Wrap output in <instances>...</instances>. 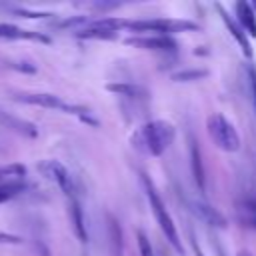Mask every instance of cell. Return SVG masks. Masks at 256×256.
<instances>
[{
  "label": "cell",
  "mask_w": 256,
  "mask_h": 256,
  "mask_svg": "<svg viewBox=\"0 0 256 256\" xmlns=\"http://www.w3.org/2000/svg\"><path fill=\"white\" fill-rule=\"evenodd\" d=\"M190 242H192V248H194V256H204V252L200 250V246H198V242H196L194 234H190Z\"/></svg>",
  "instance_id": "7402d4cb"
},
{
  "label": "cell",
  "mask_w": 256,
  "mask_h": 256,
  "mask_svg": "<svg viewBox=\"0 0 256 256\" xmlns=\"http://www.w3.org/2000/svg\"><path fill=\"white\" fill-rule=\"evenodd\" d=\"M192 210L204 220V222H208L210 226H216V228H226V218H224V214L222 212H218V208H214V206H210V204H206V202H192Z\"/></svg>",
  "instance_id": "9c48e42d"
},
{
  "label": "cell",
  "mask_w": 256,
  "mask_h": 256,
  "mask_svg": "<svg viewBox=\"0 0 256 256\" xmlns=\"http://www.w3.org/2000/svg\"><path fill=\"white\" fill-rule=\"evenodd\" d=\"M14 68H18V70H26V72H34V70H36L34 66L26 64V62H24V64H14Z\"/></svg>",
  "instance_id": "603a6c76"
},
{
  "label": "cell",
  "mask_w": 256,
  "mask_h": 256,
  "mask_svg": "<svg viewBox=\"0 0 256 256\" xmlns=\"http://www.w3.org/2000/svg\"><path fill=\"white\" fill-rule=\"evenodd\" d=\"M24 174H26V168L22 164H10L0 168V176H24Z\"/></svg>",
  "instance_id": "d6986e66"
},
{
  "label": "cell",
  "mask_w": 256,
  "mask_h": 256,
  "mask_svg": "<svg viewBox=\"0 0 256 256\" xmlns=\"http://www.w3.org/2000/svg\"><path fill=\"white\" fill-rule=\"evenodd\" d=\"M0 38H32V40H40V42H50L46 36H42L38 32L20 30L14 24H0Z\"/></svg>",
  "instance_id": "4fadbf2b"
},
{
  "label": "cell",
  "mask_w": 256,
  "mask_h": 256,
  "mask_svg": "<svg viewBox=\"0 0 256 256\" xmlns=\"http://www.w3.org/2000/svg\"><path fill=\"white\" fill-rule=\"evenodd\" d=\"M106 232H108V246L112 256H122L124 252V238H122V228L114 216H106Z\"/></svg>",
  "instance_id": "ba28073f"
},
{
  "label": "cell",
  "mask_w": 256,
  "mask_h": 256,
  "mask_svg": "<svg viewBox=\"0 0 256 256\" xmlns=\"http://www.w3.org/2000/svg\"><path fill=\"white\" fill-rule=\"evenodd\" d=\"M142 182H144V186H146V194H148V200H150V206H152V212H154V216H156L158 226L162 228V232H164V236L168 238V242L178 250V254H180V256H184V248H182V244H180L176 224H174V220L170 218V214L166 212L164 202L160 200V196H158V192H156L154 184L150 182V178H148V176H144V178H142Z\"/></svg>",
  "instance_id": "7a4b0ae2"
},
{
  "label": "cell",
  "mask_w": 256,
  "mask_h": 256,
  "mask_svg": "<svg viewBox=\"0 0 256 256\" xmlns=\"http://www.w3.org/2000/svg\"><path fill=\"white\" fill-rule=\"evenodd\" d=\"M76 36L78 38H102V40H110V38H116V32L98 30V28H86V30H80Z\"/></svg>",
  "instance_id": "e0dca14e"
},
{
  "label": "cell",
  "mask_w": 256,
  "mask_h": 256,
  "mask_svg": "<svg viewBox=\"0 0 256 256\" xmlns=\"http://www.w3.org/2000/svg\"><path fill=\"white\" fill-rule=\"evenodd\" d=\"M138 248H140V254L142 256H154V250H152L148 238L144 236V232H138Z\"/></svg>",
  "instance_id": "ffe728a7"
},
{
  "label": "cell",
  "mask_w": 256,
  "mask_h": 256,
  "mask_svg": "<svg viewBox=\"0 0 256 256\" xmlns=\"http://www.w3.org/2000/svg\"><path fill=\"white\" fill-rule=\"evenodd\" d=\"M18 100L28 102V104H36V106H44V108H60V110H70V106L66 102H62L58 96L54 94H22L18 96Z\"/></svg>",
  "instance_id": "30bf717a"
},
{
  "label": "cell",
  "mask_w": 256,
  "mask_h": 256,
  "mask_svg": "<svg viewBox=\"0 0 256 256\" xmlns=\"http://www.w3.org/2000/svg\"><path fill=\"white\" fill-rule=\"evenodd\" d=\"M208 132L214 144L224 152H236L240 148V138L232 126V122L224 114H214L208 120Z\"/></svg>",
  "instance_id": "3957f363"
},
{
  "label": "cell",
  "mask_w": 256,
  "mask_h": 256,
  "mask_svg": "<svg viewBox=\"0 0 256 256\" xmlns=\"http://www.w3.org/2000/svg\"><path fill=\"white\" fill-rule=\"evenodd\" d=\"M70 216H72V224H74L76 236L82 242H86L88 240V234H86V224H84V212H82V208H80V204H78L76 198H72V202H70Z\"/></svg>",
  "instance_id": "5bb4252c"
},
{
  "label": "cell",
  "mask_w": 256,
  "mask_h": 256,
  "mask_svg": "<svg viewBox=\"0 0 256 256\" xmlns=\"http://www.w3.org/2000/svg\"><path fill=\"white\" fill-rule=\"evenodd\" d=\"M252 224H254V228H256V216H254V218H252Z\"/></svg>",
  "instance_id": "484cf974"
},
{
  "label": "cell",
  "mask_w": 256,
  "mask_h": 256,
  "mask_svg": "<svg viewBox=\"0 0 256 256\" xmlns=\"http://www.w3.org/2000/svg\"><path fill=\"white\" fill-rule=\"evenodd\" d=\"M218 10H220V16H222V20H224V24H226V26H228V30L232 32V36H234V40H236V42L240 44V48H242V52H244V54H246V56L250 58V56H252V46H250V42H248V38H246V34H244V32L240 30V26H238V24H236V22H234V20L230 18V14H228V12H224V10L220 8V6H218Z\"/></svg>",
  "instance_id": "8fae6325"
},
{
  "label": "cell",
  "mask_w": 256,
  "mask_h": 256,
  "mask_svg": "<svg viewBox=\"0 0 256 256\" xmlns=\"http://www.w3.org/2000/svg\"><path fill=\"white\" fill-rule=\"evenodd\" d=\"M206 74H208V70H204V68H184V70H180V72H174L172 78H174L176 82H192V80L204 78Z\"/></svg>",
  "instance_id": "2e32d148"
},
{
  "label": "cell",
  "mask_w": 256,
  "mask_h": 256,
  "mask_svg": "<svg viewBox=\"0 0 256 256\" xmlns=\"http://www.w3.org/2000/svg\"><path fill=\"white\" fill-rule=\"evenodd\" d=\"M190 170H192V176H194V182L200 190L206 188V172H204V162H202V156H200V148H198V142L196 140H190Z\"/></svg>",
  "instance_id": "52a82bcc"
},
{
  "label": "cell",
  "mask_w": 256,
  "mask_h": 256,
  "mask_svg": "<svg viewBox=\"0 0 256 256\" xmlns=\"http://www.w3.org/2000/svg\"><path fill=\"white\" fill-rule=\"evenodd\" d=\"M42 170H44V174H46L48 178H52L70 198H74V182H72V176H70V172H68L60 162L48 160V162L42 164Z\"/></svg>",
  "instance_id": "5b68a950"
},
{
  "label": "cell",
  "mask_w": 256,
  "mask_h": 256,
  "mask_svg": "<svg viewBox=\"0 0 256 256\" xmlns=\"http://www.w3.org/2000/svg\"><path fill=\"white\" fill-rule=\"evenodd\" d=\"M238 256H252L250 252H246V250H242V252H238Z\"/></svg>",
  "instance_id": "d4e9b609"
},
{
  "label": "cell",
  "mask_w": 256,
  "mask_h": 256,
  "mask_svg": "<svg viewBox=\"0 0 256 256\" xmlns=\"http://www.w3.org/2000/svg\"><path fill=\"white\" fill-rule=\"evenodd\" d=\"M126 44L130 46H138V48H146V50H176L178 44L174 38L170 36H140V38H126Z\"/></svg>",
  "instance_id": "8992f818"
},
{
  "label": "cell",
  "mask_w": 256,
  "mask_h": 256,
  "mask_svg": "<svg viewBox=\"0 0 256 256\" xmlns=\"http://www.w3.org/2000/svg\"><path fill=\"white\" fill-rule=\"evenodd\" d=\"M174 140V126L166 120H152L138 128L132 136V144L140 152H148L150 156H160Z\"/></svg>",
  "instance_id": "6da1fadb"
},
{
  "label": "cell",
  "mask_w": 256,
  "mask_h": 256,
  "mask_svg": "<svg viewBox=\"0 0 256 256\" xmlns=\"http://www.w3.org/2000/svg\"><path fill=\"white\" fill-rule=\"evenodd\" d=\"M236 14H238V22L242 24V28L250 36H256V16H254V10L246 2H236Z\"/></svg>",
  "instance_id": "7c38bea8"
},
{
  "label": "cell",
  "mask_w": 256,
  "mask_h": 256,
  "mask_svg": "<svg viewBox=\"0 0 256 256\" xmlns=\"http://www.w3.org/2000/svg\"><path fill=\"white\" fill-rule=\"evenodd\" d=\"M24 188H26V186L20 184V182H12V184H4V186H0V202L12 198V196H16V194H20Z\"/></svg>",
  "instance_id": "ac0fdd59"
},
{
  "label": "cell",
  "mask_w": 256,
  "mask_h": 256,
  "mask_svg": "<svg viewBox=\"0 0 256 256\" xmlns=\"http://www.w3.org/2000/svg\"><path fill=\"white\" fill-rule=\"evenodd\" d=\"M248 78H250V92H252V104L256 110V70L254 66H248Z\"/></svg>",
  "instance_id": "44dd1931"
},
{
  "label": "cell",
  "mask_w": 256,
  "mask_h": 256,
  "mask_svg": "<svg viewBox=\"0 0 256 256\" xmlns=\"http://www.w3.org/2000/svg\"><path fill=\"white\" fill-rule=\"evenodd\" d=\"M248 206H250V210L256 212V200H248Z\"/></svg>",
  "instance_id": "cb8c5ba5"
},
{
  "label": "cell",
  "mask_w": 256,
  "mask_h": 256,
  "mask_svg": "<svg viewBox=\"0 0 256 256\" xmlns=\"http://www.w3.org/2000/svg\"><path fill=\"white\" fill-rule=\"evenodd\" d=\"M106 90L108 92H116V94H122V96H128V98H138V96H144L146 90L138 84H130V82H114V84H106Z\"/></svg>",
  "instance_id": "9a60e30c"
},
{
  "label": "cell",
  "mask_w": 256,
  "mask_h": 256,
  "mask_svg": "<svg viewBox=\"0 0 256 256\" xmlns=\"http://www.w3.org/2000/svg\"><path fill=\"white\" fill-rule=\"evenodd\" d=\"M126 28L136 32H162V36H166V32L198 30V24L186 20H136V22H128Z\"/></svg>",
  "instance_id": "277c9868"
}]
</instances>
